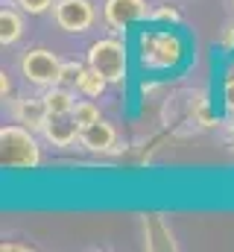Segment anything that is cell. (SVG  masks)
I'll return each mask as SVG.
<instances>
[{"label":"cell","mask_w":234,"mask_h":252,"mask_svg":"<svg viewBox=\"0 0 234 252\" xmlns=\"http://www.w3.org/2000/svg\"><path fill=\"white\" fill-rule=\"evenodd\" d=\"M0 164L9 170H32L41 164V147L29 126L9 124L0 129Z\"/></svg>","instance_id":"6da1fadb"},{"label":"cell","mask_w":234,"mask_h":252,"mask_svg":"<svg viewBox=\"0 0 234 252\" xmlns=\"http://www.w3.org/2000/svg\"><path fill=\"white\" fill-rule=\"evenodd\" d=\"M88 64L106 76V82H123L126 79V47L117 38H100L88 47Z\"/></svg>","instance_id":"7a4b0ae2"},{"label":"cell","mask_w":234,"mask_h":252,"mask_svg":"<svg viewBox=\"0 0 234 252\" xmlns=\"http://www.w3.org/2000/svg\"><path fill=\"white\" fill-rule=\"evenodd\" d=\"M184 53L181 38L173 32H144L141 35V62L146 67H173Z\"/></svg>","instance_id":"3957f363"},{"label":"cell","mask_w":234,"mask_h":252,"mask_svg":"<svg viewBox=\"0 0 234 252\" xmlns=\"http://www.w3.org/2000/svg\"><path fill=\"white\" fill-rule=\"evenodd\" d=\"M61 70H64V62L58 59L53 50L35 47V50H27L21 56V73L32 85H44V88L58 85L61 82Z\"/></svg>","instance_id":"277c9868"},{"label":"cell","mask_w":234,"mask_h":252,"mask_svg":"<svg viewBox=\"0 0 234 252\" xmlns=\"http://www.w3.org/2000/svg\"><path fill=\"white\" fill-rule=\"evenodd\" d=\"M53 18L64 32H85L91 30V24L97 21V12L91 6V0H56L53 6Z\"/></svg>","instance_id":"5b68a950"},{"label":"cell","mask_w":234,"mask_h":252,"mask_svg":"<svg viewBox=\"0 0 234 252\" xmlns=\"http://www.w3.org/2000/svg\"><path fill=\"white\" fill-rule=\"evenodd\" d=\"M103 18L112 30H126L129 24L146 18V3L144 0H106Z\"/></svg>","instance_id":"8992f818"},{"label":"cell","mask_w":234,"mask_h":252,"mask_svg":"<svg viewBox=\"0 0 234 252\" xmlns=\"http://www.w3.org/2000/svg\"><path fill=\"white\" fill-rule=\"evenodd\" d=\"M79 144L88 153H109V150H115V144H117V132L112 124H106L100 118V121H94V124L79 129Z\"/></svg>","instance_id":"52a82bcc"},{"label":"cell","mask_w":234,"mask_h":252,"mask_svg":"<svg viewBox=\"0 0 234 252\" xmlns=\"http://www.w3.org/2000/svg\"><path fill=\"white\" fill-rule=\"evenodd\" d=\"M41 132L53 147H61V150L73 147V141H79V124L70 115H50L41 126Z\"/></svg>","instance_id":"ba28073f"},{"label":"cell","mask_w":234,"mask_h":252,"mask_svg":"<svg viewBox=\"0 0 234 252\" xmlns=\"http://www.w3.org/2000/svg\"><path fill=\"white\" fill-rule=\"evenodd\" d=\"M12 115H15L18 124L29 126V129H41L44 121L50 118V109H47L44 97H41V100H18V103L12 106Z\"/></svg>","instance_id":"9c48e42d"},{"label":"cell","mask_w":234,"mask_h":252,"mask_svg":"<svg viewBox=\"0 0 234 252\" xmlns=\"http://www.w3.org/2000/svg\"><path fill=\"white\" fill-rule=\"evenodd\" d=\"M44 103H47L50 115H73V109H76L73 91H70V88H61V85H50V88H47Z\"/></svg>","instance_id":"30bf717a"},{"label":"cell","mask_w":234,"mask_h":252,"mask_svg":"<svg viewBox=\"0 0 234 252\" xmlns=\"http://www.w3.org/2000/svg\"><path fill=\"white\" fill-rule=\"evenodd\" d=\"M21 32H24V18L15 9H3L0 12V44L3 47L15 44L21 38Z\"/></svg>","instance_id":"8fae6325"},{"label":"cell","mask_w":234,"mask_h":252,"mask_svg":"<svg viewBox=\"0 0 234 252\" xmlns=\"http://www.w3.org/2000/svg\"><path fill=\"white\" fill-rule=\"evenodd\" d=\"M73 85H76L85 97H100V94L106 91V85H109V82H106V76H100V73L88 64V67H82V73L76 76V82H73Z\"/></svg>","instance_id":"7c38bea8"},{"label":"cell","mask_w":234,"mask_h":252,"mask_svg":"<svg viewBox=\"0 0 234 252\" xmlns=\"http://www.w3.org/2000/svg\"><path fill=\"white\" fill-rule=\"evenodd\" d=\"M76 124H79V129L88 124H94V121H100V109L91 103V100H85V103H76V109H73V115H70Z\"/></svg>","instance_id":"4fadbf2b"},{"label":"cell","mask_w":234,"mask_h":252,"mask_svg":"<svg viewBox=\"0 0 234 252\" xmlns=\"http://www.w3.org/2000/svg\"><path fill=\"white\" fill-rule=\"evenodd\" d=\"M15 3L29 15H44L50 6H56V0H15Z\"/></svg>","instance_id":"5bb4252c"},{"label":"cell","mask_w":234,"mask_h":252,"mask_svg":"<svg viewBox=\"0 0 234 252\" xmlns=\"http://www.w3.org/2000/svg\"><path fill=\"white\" fill-rule=\"evenodd\" d=\"M149 18H152V21H170V24H176L181 15L176 12L173 6H158V9H152V12H149Z\"/></svg>","instance_id":"9a60e30c"},{"label":"cell","mask_w":234,"mask_h":252,"mask_svg":"<svg viewBox=\"0 0 234 252\" xmlns=\"http://www.w3.org/2000/svg\"><path fill=\"white\" fill-rule=\"evenodd\" d=\"M82 73V64L79 62H64V70H61V82H76V76Z\"/></svg>","instance_id":"2e32d148"},{"label":"cell","mask_w":234,"mask_h":252,"mask_svg":"<svg viewBox=\"0 0 234 252\" xmlns=\"http://www.w3.org/2000/svg\"><path fill=\"white\" fill-rule=\"evenodd\" d=\"M223 97H226V109H229V115H234V79H229V82H226Z\"/></svg>","instance_id":"e0dca14e"},{"label":"cell","mask_w":234,"mask_h":252,"mask_svg":"<svg viewBox=\"0 0 234 252\" xmlns=\"http://www.w3.org/2000/svg\"><path fill=\"white\" fill-rule=\"evenodd\" d=\"M0 94H3V100L12 94V82H9V76H6V73H0Z\"/></svg>","instance_id":"ac0fdd59"},{"label":"cell","mask_w":234,"mask_h":252,"mask_svg":"<svg viewBox=\"0 0 234 252\" xmlns=\"http://www.w3.org/2000/svg\"><path fill=\"white\" fill-rule=\"evenodd\" d=\"M223 44H226L229 50H234V24L226 30V35H223Z\"/></svg>","instance_id":"d6986e66"},{"label":"cell","mask_w":234,"mask_h":252,"mask_svg":"<svg viewBox=\"0 0 234 252\" xmlns=\"http://www.w3.org/2000/svg\"><path fill=\"white\" fill-rule=\"evenodd\" d=\"M0 250L3 252H18V250H29V247H24V244H3Z\"/></svg>","instance_id":"ffe728a7"},{"label":"cell","mask_w":234,"mask_h":252,"mask_svg":"<svg viewBox=\"0 0 234 252\" xmlns=\"http://www.w3.org/2000/svg\"><path fill=\"white\" fill-rule=\"evenodd\" d=\"M232 6H234V0H232Z\"/></svg>","instance_id":"44dd1931"}]
</instances>
